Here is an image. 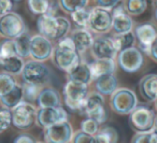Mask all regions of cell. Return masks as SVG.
<instances>
[{"mask_svg": "<svg viewBox=\"0 0 157 143\" xmlns=\"http://www.w3.org/2000/svg\"><path fill=\"white\" fill-rule=\"evenodd\" d=\"M51 58L55 67L61 71L68 72L81 60V55L76 52L71 37L66 36L58 39L57 45L53 48Z\"/></svg>", "mask_w": 157, "mask_h": 143, "instance_id": "6da1fadb", "label": "cell"}, {"mask_svg": "<svg viewBox=\"0 0 157 143\" xmlns=\"http://www.w3.org/2000/svg\"><path fill=\"white\" fill-rule=\"evenodd\" d=\"M37 28L40 35L52 41L68 36L71 24L63 16H57L53 13H45L41 14L38 17Z\"/></svg>", "mask_w": 157, "mask_h": 143, "instance_id": "7a4b0ae2", "label": "cell"}, {"mask_svg": "<svg viewBox=\"0 0 157 143\" xmlns=\"http://www.w3.org/2000/svg\"><path fill=\"white\" fill-rule=\"evenodd\" d=\"M88 93V85L69 80L63 87L65 104L70 110L82 112Z\"/></svg>", "mask_w": 157, "mask_h": 143, "instance_id": "3957f363", "label": "cell"}, {"mask_svg": "<svg viewBox=\"0 0 157 143\" xmlns=\"http://www.w3.org/2000/svg\"><path fill=\"white\" fill-rule=\"evenodd\" d=\"M137 106V96L129 88H116L110 97V106L116 114L129 115Z\"/></svg>", "mask_w": 157, "mask_h": 143, "instance_id": "277c9868", "label": "cell"}, {"mask_svg": "<svg viewBox=\"0 0 157 143\" xmlns=\"http://www.w3.org/2000/svg\"><path fill=\"white\" fill-rule=\"evenodd\" d=\"M87 29L97 35H103L112 29V12L111 10L101 7L92 8L90 10Z\"/></svg>", "mask_w": 157, "mask_h": 143, "instance_id": "5b68a950", "label": "cell"}, {"mask_svg": "<svg viewBox=\"0 0 157 143\" xmlns=\"http://www.w3.org/2000/svg\"><path fill=\"white\" fill-rule=\"evenodd\" d=\"M155 112L146 106H137L129 113V124L136 132L148 131L154 128Z\"/></svg>", "mask_w": 157, "mask_h": 143, "instance_id": "8992f818", "label": "cell"}, {"mask_svg": "<svg viewBox=\"0 0 157 143\" xmlns=\"http://www.w3.org/2000/svg\"><path fill=\"white\" fill-rule=\"evenodd\" d=\"M139 48L135 45L126 48L117 53V64L121 69L127 73H135L143 66V54Z\"/></svg>", "mask_w": 157, "mask_h": 143, "instance_id": "52a82bcc", "label": "cell"}, {"mask_svg": "<svg viewBox=\"0 0 157 143\" xmlns=\"http://www.w3.org/2000/svg\"><path fill=\"white\" fill-rule=\"evenodd\" d=\"M81 113H84L87 117L97 121L98 124L105 123L108 118V114L105 106L103 95L99 94L98 91H94L90 94L88 93Z\"/></svg>", "mask_w": 157, "mask_h": 143, "instance_id": "ba28073f", "label": "cell"}, {"mask_svg": "<svg viewBox=\"0 0 157 143\" xmlns=\"http://www.w3.org/2000/svg\"><path fill=\"white\" fill-rule=\"evenodd\" d=\"M12 124L18 129H28L36 123L37 109L28 101H21L12 109Z\"/></svg>", "mask_w": 157, "mask_h": 143, "instance_id": "9c48e42d", "label": "cell"}, {"mask_svg": "<svg viewBox=\"0 0 157 143\" xmlns=\"http://www.w3.org/2000/svg\"><path fill=\"white\" fill-rule=\"evenodd\" d=\"M26 25L20 14L9 12L0 17V35L8 39H15L26 31Z\"/></svg>", "mask_w": 157, "mask_h": 143, "instance_id": "30bf717a", "label": "cell"}, {"mask_svg": "<svg viewBox=\"0 0 157 143\" xmlns=\"http://www.w3.org/2000/svg\"><path fill=\"white\" fill-rule=\"evenodd\" d=\"M22 78L24 82L35 83V84H43L50 78V68L39 60H29L24 64L22 70Z\"/></svg>", "mask_w": 157, "mask_h": 143, "instance_id": "8fae6325", "label": "cell"}, {"mask_svg": "<svg viewBox=\"0 0 157 143\" xmlns=\"http://www.w3.org/2000/svg\"><path fill=\"white\" fill-rule=\"evenodd\" d=\"M43 138L48 143H68L71 142L73 136V128L68 121L53 124L43 128Z\"/></svg>", "mask_w": 157, "mask_h": 143, "instance_id": "7c38bea8", "label": "cell"}, {"mask_svg": "<svg viewBox=\"0 0 157 143\" xmlns=\"http://www.w3.org/2000/svg\"><path fill=\"white\" fill-rule=\"evenodd\" d=\"M68 121V114L61 106L40 108L36 115V123L41 128H45L59 122Z\"/></svg>", "mask_w": 157, "mask_h": 143, "instance_id": "4fadbf2b", "label": "cell"}, {"mask_svg": "<svg viewBox=\"0 0 157 143\" xmlns=\"http://www.w3.org/2000/svg\"><path fill=\"white\" fill-rule=\"evenodd\" d=\"M52 41L48 38L43 37L42 35H35L30 38V57L35 60L45 61L51 58L53 53Z\"/></svg>", "mask_w": 157, "mask_h": 143, "instance_id": "5bb4252c", "label": "cell"}, {"mask_svg": "<svg viewBox=\"0 0 157 143\" xmlns=\"http://www.w3.org/2000/svg\"><path fill=\"white\" fill-rule=\"evenodd\" d=\"M90 52L95 59L110 58L115 59L117 56V50L115 48L112 38L97 37L94 39L90 46Z\"/></svg>", "mask_w": 157, "mask_h": 143, "instance_id": "9a60e30c", "label": "cell"}, {"mask_svg": "<svg viewBox=\"0 0 157 143\" xmlns=\"http://www.w3.org/2000/svg\"><path fill=\"white\" fill-rule=\"evenodd\" d=\"M112 12V29L115 33H124L132 31L133 21L131 15H129L124 9L123 3H118L115 8L111 10Z\"/></svg>", "mask_w": 157, "mask_h": 143, "instance_id": "2e32d148", "label": "cell"}, {"mask_svg": "<svg viewBox=\"0 0 157 143\" xmlns=\"http://www.w3.org/2000/svg\"><path fill=\"white\" fill-rule=\"evenodd\" d=\"M133 33L139 44V48L142 52L147 54L151 44L157 36L156 28L150 23H144V24L138 25L133 30Z\"/></svg>", "mask_w": 157, "mask_h": 143, "instance_id": "e0dca14e", "label": "cell"}, {"mask_svg": "<svg viewBox=\"0 0 157 143\" xmlns=\"http://www.w3.org/2000/svg\"><path fill=\"white\" fill-rule=\"evenodd\" d=\"M74 45H75L76 52L80 55H83L85 52L90 50V46L94 41V37L92 31L87 28H76L70 35Z\"/></svg>", "mask_w": 157, "mask_h": 143, "instance_id": "ac0fdd59", "label": "cell"}, {"mask_svg": "<svg viewBox=\"0 0 157 143\" xmlns=\"http://www.w3.org/2000/svg\"><path fill=\"white\" fill-rule=\"evenodd\" d=\"M139 91L145 100L154 102L157 99V73L144 75L139 82Z\"/></svg>", "mask_w": 157, "mask_h": 143, "instance_id": "d6986e66", "label": "cell"}, {"mask_svg": "<svg viewBox=\"0 0 157 143\" xmlns=\"http://www.w3.org/2000/svg\"><path fill=\"white\" fill-rule=\"evenodd\" d=\"M67 75L69 80L83 83L86 85H90L93 82L92 72L88 67V64L81 60L67 72Z\"/></svg>", "mask_w": 157, "mask_h": 143, "instance_id": "ffe728a7", "label": "cell"}, {"mask_svg": "<svg viewBox=\"0 0 157 143\" xmlns=\"http://www.w3.org/2000/svg\"><path fill=\"white\" fill-rule=\"evenodd\" d=\"M96 91L103 96H111L117 88V79L113 73L102 74L94 80Z\"/></svg>", "mask_w": 157, "mask_h": 143, "instance_id": "44dd1931", "label": "cell"}, {"mask_svg": "<svg viewBox=\"0 0 157 143\" xmlns=\"http://www.w3.org/2000/svg\"><path fill=\"white\" fill-rule=\"evenodd\" d=\"M88 67L92 72L93 81L102 74L114 73L116 70V64L114 59L110 58H101V59H94L90 64H88Z\"/></svg>", "mask_w": 157, "mask_h": 143, "instance_id": "7402d4cb", "label": "cell"}, {"mask_svg": "<svg viewBox=\"0 0 157 143\" xmlns=\"http://www.w3.org/2000/svg\"><path fill=\"white\" fill-rule=\"evenodd\" d=\"M37 103L39 108L59 106H61V98L58 91L53 87H42L37 98Z\"/></svg>", "mask_w": 157, "mask_h": 143, "instance_id": "603a6c76", "label": "cell"}, {"mask_svg": "<svg viewBox=\"0 0 157 143\" xmlns=\"http://www.w3.org/2000/svg\"><path fill=\"white\" fill-rule=\"evenodd\" d=\"M23 87L21 85L16 84L12 91H10L8 94L0 97V101L2 106L7 109H13L15 106H17L23 100Z\"/></svg>", "mask_w": 157, "mask_h": 143, "instance_id": "cb8c5ba5", "label": "cell"}, {"mask_svg": "<svg viewBox=\"0 0 157 143\" xmlns=\"http://www.w3.org/2000/svg\"><path fill=\"white\" fill-rule=\"evenodd\" d=\"M28 8L31 13L41 15L45 13H54L53 0H28Z\"/></svg>", "mask_w": 157, "mask_h": 143, "instance_id": "d4e9b609", "label": "cell"}, {"mask_svg": "<svg viewBox=\"0 0 157 143\" xmlns=\"http://www.w3.org/2000/svg\"><path fill=\"white\" fill-rule=\"evenodd\" d=\"M94 137L96 143H115L118 141L117 130L111 126L99 128Z\"/></svg>", "mask_w": 157, "mask_h": 143, "instance_id": "484cf974", "label": "cell"}, {"mask_svg": "<svg viewBox=\"0 0 157 143\" xmlns=\"http://www.w3.org/2000/svg\"><path fill=\"white\" fill-rule=\"evenodd\" d=\"M24 60L21 56L18 55H14V56L9 57L8 59H6L2 64H1V67L5 70L6 72L12 74V75H17V74L22 73L23 67H24Z\"/></svg>", "mask_w": 157, "mask_h": 143, "instance_id": "4316f807", "label": "cell"}, {"mask_svg": "<svg viewBox=\"0 0 157 143\" xmlns=\"http://www.w3.org/2000/svg\"><path fill=\"white\" fill-rule=\"evenodd\" d=\"M112 40H113L114 46L117 50V52H120L124 48L132 46L136 42V37L132 31H129V33H115L112 37Z\"/></svg>", "mask_w": 157, "mask_h": 143, "instance_id": "83f0119b", "label": "cell"}, {"mask_svg": "<svg viewBox=\"0 0 157 143\" xmlns=\"http://www.w3.org/2000/svg\"><path fill=\"white\" fill-rule=\"evenodd\" d=\"M30 38L31 36H29L28 31H24L21 36L16 37L14 39L15 41V48H16V53L18 56H21L22 58H26V57L30 56V50H29V45H30Z\"/></svg>", "mask_w": 157, "mask_h": 143, "instance_id": "f1b7e54d", "label": "cell"}, {"mask_svg": "<svg viewBox=\"0 0 157 143\" xmlns=\"http://www.w3.org/2000/svg\"><path fill=\"white\" fill-rule=\"evenodd\" d=\"M124 9L131 16H139L147 8V0H124Z\"/></svg>", "mask_w": 157, "mask_h": 143, "instance_id": "f546056e", "label": "cell"}, {"mask_svg": "<svg viewBox=\"0 0 157 143\" xmlns=\"http://www.w3.org/2000/svg\"><path fill=\"white\" fill-rule=\"evenodd\" d=\"M14 55H17L14 39H8V38H6L5 40L0 41V65L6 59H8L11 56H14Z\"/></svg>", "mask_w": 157, "mask_h": 143, "instance_id": "4dcf8cb0", "label": "cell"}, {"mask_svg": "<svg viewBox=\"0 0 157 143\" xmlns=\"http://www.w3.org/2000/svg\"><path fill=\"white\" fill-rule=\"evenodd\" d=\"M70 17H71L73 24L78 28H87L88 17H90V10H87L86 8L75 10V11L70 13Z\"/></svg>", "mask_w": 157, "mask_h": 143, "instance_id": "1f68e13d", "label": "cell"}, {"mask_svg": "<svg viewBox=\"0 0 157 143\" xmlns=\"http://www.w3.org/2000/svg\"><path fill=\"white\" fill-rule=\"evenodd\" d=\"M23 97L28 102L37 101V98L39 96L40 91L42 89V84H35V83L24 82L23 85Z\"/></svg>", "mask_w": 157, "mask_h": 143, "instance_id": "d6a6232c", "label": "cell"}, {"mask_svg": "<svg viewBox=\"0 0 157 143\" xmlns=\"http://www.w3.org/2000/svg\"><path fill=\"white\" fill-rule=\"evenodd\" d=\"M90 0H58L59 7L66 13H71L78 9L87 8Z\"/></svg>", "mask_w": 157, "mask_h": 143, "instance_id": "836d02e7", "label": "cell"}, {"mask_svg": "<svg viewBox=\"0 0 157 143\" xmlns=\"http://www.w3.org/2000/svg\"><path fill=\"white\" fill-rule=\"evenodd\" d=\"M15 85L16 82L12 74L8 73V72L0 73V97L12 91Z\"/></svg>", "mask_w": 157, "mask_h": 143, "instance_id": "e575fe53", "label": "cell"}, {"mask_svg": "<svg viewBox=\"0 0 157 143\" xmlns=\"http://www.w3.org/2000/svg\"><path fill=\"white\" fill-rule=\"evenodd\" d=\"M99 129V124L97 121L90 118V117H87L85 118L83 122L81 123V130H83L84 132L88 134H92V136H95L96 132L98 131Z\"/></svg>", "mask_w": 157, "mask_h": 143, "instance_id": "d590c367", "label": "cell"}, {"mask_svg": "<svg viewBox=\"0 0 157 143\" xmlns=\"http://www.w3.org/2000/svg\"><path fill=\"white\" fill-rule=\"evenodd\" d=\"M71 142L74 143H96L95 137L92 134H88L84 132L83 130H78V131L73 132Z\"/></svg>", "mask_w": 157, "mask_h": 143, "instance_id": "8d00e7d4", "label": "cell"}, {"mask_svg": "<svg viewBox=\"0 0 157 143\" xmlns=\"http://www.w3.org/2000/svg\"><path fill=\"white\" fill-rule=\"evenodd\" d=\"M152 130V129H151ZM151 130L148 131H141V132H136L135 136L131 138V142L135 143H150L151 140Z\"/></svg>", "mask_w": 157, "mask_h": 143, "instance_id": "74e56055", "label": "cell"}, {"mask_svg": "<svg viewBox=\"0 0 157 143\" xmlns=\"http://www.w3.org/2000/svg\"><path fill=\"white\" fill-rule=\"evenodd\" d=\"M96 5L98 7L105 8L108 10H112L113 8H115L118 3H121L122 0H94Z\"/></svg>", "mask_w": 157, "mask_h": 143, "instance_id": "f35d334b", "label": "cell"}, {"mask_svg": "<svg viewBox=\"0 0 157 143\" xmlns=\"http://www.w3.org/2000/svg\"><path fill=\"white\" fill-rule=\"evenodd\" d=\"M13 9V0H0V17Z\"/></svg>", "mask_w": 157, "mask_h": 143, "instance_id": "ab89813d", "label": "cell"}, {"mask_svg": "<svg viewBox=\"0 0 157 143\" xmlns=\"http://www.w3.org/2000/svg\"><path fill=\"white\" fill-rule=\"evenodd\" d=\"M147 55L155 61V63H157V36L154 39V41L152 42V44H151Z\"/></svg>", "mask_w": 157, "mask_h": 143, "instance_id": "60d3db41", "label": "cell"}, {"mask_svg": "<svg viewBox=\"0 0 157 143\" xmlns=\"http://www.w3.org/2000/svg\"><path fill=\"white\" fill-rule=\"evenodd\" d=\"M15 143H21V142H35V139L33 137L28 136V134H21V136L16 137L14 139Z\"/></svg>", "mask_w": 157, "mask_h": 143, "instance_id": "b9f144b4", "label": "cell"}, {"mask_svg": "<svg viewBox=\"0 0 157 143\" xmlns=\"http://www.w3.org/2000/svg\"><path fill=\"white\" fill-rule=\"evenodd\" d=\"M150 143H157V129L153 128L151 130V140Z\"/></svg>", "mask_w": 157, "mask_h": 143, "instance_id": "7bdbcfd3", "label": "cell"}, {"mask_svg": "<svg viewBox=\"0 0 157 143\" xmlns=\"http://www.w3.org/2000/svg\"><path fill=\"white\" fill-rule=\"evenodd\" d=\"M154 128L157 129V115H155V122H154Z\"/></svg>", "mask_w": 157, "mask_h": 143, "instance_id": "ee69618b", "label": "cell"}, {"mask_svg": "<svg viewBox=\"0 0 157 143\" xmlns=\"http://www.w3.org/2000/svg\"><path fill=\"white\" fill-rule=\"evenodd\" d=\"M154 16H155V20L157 21V7H156V9H155V12H154Z\"/></svg>", "mask_w": 157, "mask_h": 143, "instance_id": "f6af8a7d", "label": "cell"}, {"mask_svg": "<svg viewBox=\"0 0 157 143\" xmlns=\"http://www.w3.org/2000/svg\"><path fill=\"white\" fill-rule=\"evenodd\" d=\"M154 102H155V108H156V110H157V99H156V100H155V101H154Z\"/></svg>", "mask_w": 157, "mask_h": 143, "instance_id": "bcb514c9", "label": "cell"}, {"mask_svg": "<svg viewBox=\"0 0 157 143\" xmlns=\"http://www.w3.org/2000/svg\"><path fill=\"white\" fill-rule=\"evenodd\" d=\"M3 131V129H2V127H1V125H0V132H2Z\"/></svg>", "mask_w": 157, "mask_h": 143, "instance_id": "7dc6e473", "label": "cell"}, {"mask_svg": "<svg viewBox=\"0 0 157 143\" xmlns=\"http://www.w3.org/2000/svg\"><path fill=\"white\" fill-rule=\"evenodd\" d=\"M14 1H21V0H14Z\"/></svg>", "mask_w": 157, "mask_h": 143, "instance_id": "c3c4849f", "label": "cell"}]
</instances>
